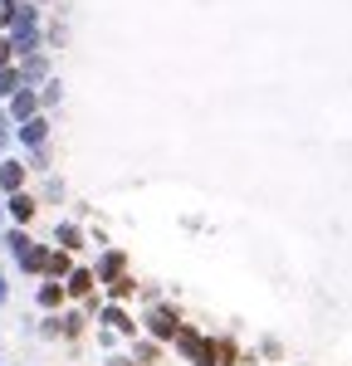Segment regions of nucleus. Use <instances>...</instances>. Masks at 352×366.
Returning a JSON list of instances; mask_svg holds the SVG:
<instances>
[{"label": "nucleus", "instance_id": "9", "mask_svg": "<svg viewBox=\"0 0 352 366\" xmlns=\"http://www.w3.org/2000/svg\"><path fill=\"white\" fill-rule=\"evenodd\" d=\"M15 117H34V93H20L15 98Z\"/></svg>", "mask_w": 352, "mask_h": 366}, {"label": "nucleus", "instance_id": "15", "mask_svg": "<svg viewBox=\"0 0 352 366\" xmlns=\"http://www.w3.org/2000/svg\"><path fill=\"white\" fill-rule=\"evenodd\" d=\"M44 269H49V274H69V259H64V254H49V264H44Z\"/></svg>", "mask_w": 352, "mask_h": 366}, {"label": "nucleus", "instance_id": "13", "mask_svg": "<svg viewBox=\"0 0 352 366\" xmlns=\"http://www.w3.org/2000/svg\"><path fill=\"white\" fill-rule=\"evenodd\" d=\"M108 293H113V298H127V293H132V278H113Z\"/></svg>", "mask_w": 352, "mask_h": 366}, {"label": "nucleus", "instance_id": "7", "mask_svg": "<svg viewBox=\"0 0 352 366\" xmlns=\"http://www.w3.org/2000/svg\"><path fill=\"white\" fill-rule=\"evenodd\" d=\"M20 137H25V142H30V147H39V142H44V117H30V122H25V132H20Z\"/></svg>", "mask_w": 352, "mask_h": 366}, {"label": "nucleus", "instance_id": "2", "mask_svg": "<svg viewBox=\"0 0 352 366\" xmlns=\"http://www.w3.org/2000/svg\"><path fill=\"white\" fill-rule=\"evenodd\" d=\"M147 327H152V337H162V342L181 332V327H176V313H171V308H157V313L147 318Z\"/></svg>", "mask_w": 352, "mask_h": 366}, {"label": "nucleus", "instance_id": "8", "mask_svg": "<svg viewBox=\"0 0 352 366\" xmlns=\"http://www.w3.org/2000/svg\"><path fill=\"white\" fill-rule=\"evenodd\" d=\"M89 288H93V274H89V269H79V274L69 278V293H74V298H84Z\"/></svg>", "mask_w": 352, "mask_h": 366}, {"label": "nucleus", "instance_id": "14", "mask_svg": "<svg viewBox=\"0 0 352 366\" xmlns=\"http://www.w3.org/2000/svg\"><path fill=\"white\" fill-rule=\"evenodd\" d=\"M59 240H64L69 249H79V230H74V225H59Z\"/></svg>", "mask_w": 352, "mask_h": 366}, {"label": "nucleus", "instance_id": "18", "mask_svg": "<svg viewBox=\"0 0 352 366\" xmlns=\"http://www.w3.org/2000/svg\"><path fill=\"white\" fill-rule=\"evenodd\" d=\"M5 137H10V122H5V117H0V147H5Z\"/></svg>", "mask_w": 352, "mask_h": 366}, {"label": "nucleus", "instance_id": "16", "mask_svg": "<svg viewBox=\"0 0 352 366\" xmlns=\"http://www.w3.org/2000/svg\"><path fill=\"white\" fill-rule=\"evenodd\" d=\"M15 15H20V10H15V0H0V25H10Z\"/></svg>", "mask_w": 352, "mask_h": 366}, {"label": "nucleus", "instance_id": "1", "mask_svg": "<svg viewBox=\"0 0 352 366\" xmlns=\"http://www.w3.org/2000/svg\"><path fill=\"white\" fill-rule=\"evenodd\" d=\"M176 347H181L196 366H221V362H216V342H211V337H201V332H191V327H181V332H176Z\"/></svg>", "mask_w": 352, "mask_h": 366}, {"label": "nucleus", "instance_id": "20", "mask_svg": "<svg viewBox=\"0 0 352 366\" xmlns=\"http://www.w3.org/2000/svg\"><path fill=\"white\" fill-rule=\"evenodd\" d=\"M113 366H132V362H113Z\"/></svg>", "mask_w": 352, "mask_h": 366}, {"label": "nucleus", "instance_id": "17", "mask_svg": "<svg viewBox=\"0 0 352 366\" xmlns=\"http://www.w3.org/2000/svg\"><path fill=\"white\" fill-rule=\"evenodd\" d=\"M10 49H15V44H10V39H0V69L10 64Z\"/></svg>", "mask_w": 352, "mask_h": 366}, {"label": "nucleus", "instance_id": "19", "mask_svg": "<svg viewBox=\"0 0 352 366\" xmlns=\"http://www.w3.org/2000/svg\"><path fill=\"white\" fill-rule=\"evenodd\" d=\"M0 303H5V283H0Z\"/></svg>", "mask_w": 352, "mask_h": 366}, {"label": "nucleus", "instance_id": "6", "mask_svg": "<svg viewBox=\"0 0 352 366\" xmlns=\"http://www.w3.org/2000/svg\"><path fill=\"white\" fill-rule=\"evenodd\" d=\"M103 322H108V327H117V332H132V327H137V322H132L122 308H108V313H103Z\"/></svg>", "mask_w": 352, "mask_h": 366}, {"label": "nucleus", "instance_id": "10", "mask_svg": "<svg viewBox=\"0 0 352 366\" xmlns=\"http://www.w3.org/2000/svg\"><path fill=\"white\" fill-rule=\"evenodd\" d=\"M59 298H64V288H59V283H44V288H39V303H44V308H54Z\"/></svg>", "mask_w": 352, "mask_h": 366}, {"label": "nucleus", "instance_id": "12", "mask_svg": "<svg viewBox=\"0 0 352 366\" xmlns=\"http://www.w3.org/2000/svg\"><path fill=\"white\" fill-rule=\"evenodd\" d=\"M15 84H20V74L15 69H0V93H15Z\"/></svg>", "mask_w": 352, "mask_h": 366}, {"label": "nucleus", "instance_id": "4", "mask_svg": "<svg viewBox=\"0 0 352 366\" xmlns=\"http://www.w3.org/2000/svg\"><path fill=\"white\" fill-rule=\"evenodd\" d=\"M20 181H25V166L5 162V166H0V185H5V190H20Z\"/></svg>", "mask_w": 352, "mask_h": 366}, {"label": "nucleus", "instance_id": "5", "mask_svg": "<svg viewBox=\"0 0 352 366\" xmlns=\"http://www.w3.org/2000/svg\"><path fill=\"white\" fill-rule=\"evenodd\" d=\"M10 215H15V220H30V215H34V200L15 190V195H10Z\"/></svg>", "mask_w": 352, "mask_h": 366}, {"label": "nucleus", "instance_id": "3", "mask_svg": "<svg viewBox=\"0 0 352 366\" xmlns=\"http://www.w3.org/2000/svg\"><path fill=\"white\" fill-rule=\"evenodd\" d=\"M15 30H20V49H34V10H20Z\"/></svg>", "mask_w": 352, "mask_h": 366}, {"label": "nucleus", "instance_id": "11", "mask_svg": "<svg viewBox=\"0 0 352 366\" xmlns=\"http://www.w3.org/2000/svg\"><path fill=\"white\" fill-rule=\"evenodd\" d=\"M103 278H122V254H108L103 259Z\"/></svg>", "mask_w": 352, "mask_h": 366}]
</instances>
